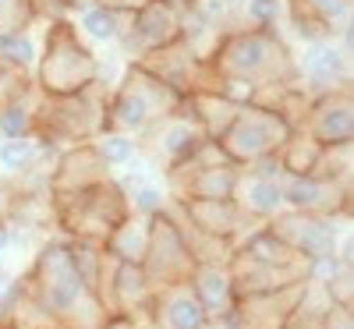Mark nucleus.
<instances>
[{
  "label": "nucleus",
  "mask_w": 354,
  "mask_h": 329,
  "mask_svg": "<svg viewBox=\"0 0 354 329\" xmlns=\"http://www.w3.org/2000/svg\"><path fill=\"white\" fill-rule=\"evenodd\" d=\"M25 290L36 297V305L50 315L57 329H106L110 322L103 301L78 276L68 241H50L39 252L32 280H28Z\"/></svg>",
  "instance_id": "f257e3e1"
},
{
  "label": "nucleus",
  "mask_w": 354,
  "mask_h": 329,
  "mask_svg": "<svg viewBox=\"0 0 354 329\" xmlns=\"http://www.w3.org/2000/svg\"><path fill=\"white\" fill-rule=\"evenodd\" d=\"M209 68L216 75H238L262 85H294V57L277 28H230L220 36Z\"/></svg>",
  "instance_id": "f03ea898"
},
{
  "label": "nucleus",
  "mask_w": 354,
  "mask_h": 329,
  "mask_svg": "<svg viewBox=\"0 0 354 329\" xmlns=\"http://www.w3.org/2000/svg\"><path fill=\"white\" fill-rule=\"evenodd\" d=\"M185 96H177L170 85H163L153 71L128 61L117 88L106 96V131H124V135H145L149 124L170 117L181 106Z\"/></svg>",
  "instance_id": "7ed1b4c3"
},
{
  "label": "nucleus",
  "mask_w": 354,
  "mask_h": 329,
  "mask_svg": "<svg viewBox=\"0 0 354 329\" xmlns=\"http://www.w3.org/2000/svg\"><path fill=\"white\" fill-rule=\"evenodd\" d=\"M100 78V57H93L71 21H53L36 57V88L43 96H75Z\"/></svg>",
  "instance_id": "20e7f679"
},
{
  "label": "nucleus",
  "mask_w": 354,
  "mask_h": 329,
  "mask_svg": "<svg viewBox=\"0 0 354 329\" xmlns=\"http://www.w3.org/2000/svg\"><path fill=\"white\" fill-rule=\"evenodd\" d=\"M294 135V124L287 121L283 113H277L273 106H262V103H252V106H238L234 121L227 124V131L216 138L220 153L238 163V167H248L255 160H266V156H277L280 149L287 145V138Z\"/></svg>",
  "instance_id": "39448f33"
},
{
  "label": "nucleus",
  "mask_w": 354,
  "mask_h": 329,
  "mask_svg": "<svg viewBox=\"0 0 354 329\" xmlns=\"http://www.w3.org/2000/svg\"><path fill=\"white\" fill-rule=\"evenodd\" d=\"M61 205V223L68 230V237H88V241H100L121 223L131 209H128V195L117 188V181H100L93 188L82 191H64L57 195Z\"/></svg>",
  "instance_id": "423d86ee"
},
{
  "label": "nucleus",
  "mask_w": 354,
  "mask_h": 329,
  "mask_svg": "<svg viewBox=\"0 0 354 329\" xmlns=\"http://www.w3.org/2000/svg\"><path fill=\"white\" fill-rule=\"evenodd\" d=\"M181 39V0H149L145 8L121 15V43L128 61H142Z\"/></svg>",
  "instance_id": "0eeeda50"
},
{
  "label": "nucleus",
  "mask_w": 354,
  "mask_h": 329,
  "mask_svg": "<svg viewBox=\"0 0 354 329\" xmlns=\"http://www.w3.org/2000/svg\"><path fill=\"white\" fill-rule=\"evenodd\" d=\"M142 269H145V276H149L153 290L167 287V283H185L195 269V258L185 248L181 230H177V223L170 220L167 209L149 216V248H145Z\"/></svg>",
  "instance_id": "6e6552de"
},
{
  "label": "nucleus",
  "mask_w": 354,
  "mask_h": 329,
  "mask_svg": "<svg viewBox=\"0 0 354 329\" xmlns=\"http://www.w3.org/2000/svg\"><path fill=\"white\" fill-rule=\"evenodd\" d=\"M145 135H149V142H145V145H149V156H156V163L167 173L174 167H181L188 156H195L205 142H213L209 135L202 131V124L188 113L185 100H181V106H177L170 117L149 124V131H145Z\"/></svg>",
  "instance_id": "1a4fd4ad"
},
{
  "label": "nucleus",
  "mask_w": 354,
  "mask_h": 329,
  "mask_svg": "<svg viewBox=\"0 0 354 329\" xmlns=\"http://www.w3.org/2000/svg\"><path fill=\"white\" fill-rule=\"evenodd\" d=\"M294 71H298V85L308 96L337 93L351 82V53L337 39H312L294 61Z\"/></svg>",
  "instance_id": "9d476101"
},
{
  "label": "nucleus",
  "mask_w": 354,
  "mask_h": 329,
  "mask_svg": "<svg viewBox=\"0 0 354 329\" xmlns=\"http://www.w3.org/2000/svg\"><path fill=\"white\" fill-rule=\"evenodd\" d=\"M298 131H305L308 138H315L319 145H351L354 138V100L347 88L337 93H322L312 96V103L305 106Z\"/></svg>",
  "instance_id": "9b49d317"
},
{
  "label": "nucleus",
  "mask_w": 354,
  "mask_h": 329,
  "mask_svg": "<svg viewBox=\"0 0 354 329\" xmlns=\"http://www.w3.org/2000/svg\"><path fill=\"white\" fill-rule=\"evenodd\" d=\"M280 191H283V209L294 213H315V216H337L347 213V198H351V181H333V177H280Z\"/></svg>",
  "instance_id": "f8f14e48"
},
{
  "label": "nucleus",
  "mask_w": 354,
  "mask_h": 329,
  "mask_svg": "<svg viewBox=\"0 0 354 329\" xmlns=\"http://www.w3.org/2000/svg\"><path fill=\"white\" fill-rule=\"evenodd\" d=\"M270 227L290 245V252H298L305 262H315L322 255H337V241L340 230L333 223V216H315V213H280L277 220H270Z\"/></svg>",
  "instance_id": "ddd939ff"
},
{
  "label": "nucleus",
  "mask_w": 354,
  "mask_h": 329,
  "mask_svg": "<svg viewBox=\"0 0 354 329\" xmlns=\"http://www.w3.org/2000/svg\"><path fill=\"white\" fill-rule=\"evenodd\" d=\"M145 322H149V329H205L209 315L202 312L195 290L185 280V283H167L153 290Z\"/></svg>",
  "instance_id": "4468645a"
},
{
  "label": "nucleus",
  "mask_w": 354,
  "mask_h": 329,
  "mask_svg": "<svg viewBox=\"0 0 354 329\" xmlns=\"http://www.w3.org/2000/svg\"><path fill=\"white\" fill-rule=\"evenodd\" d=\"M188 287L195 290L202 312L209 315V322H220L234 312V301H238V294H234V280H230V265L227 262H202L192 269L188 276Z\"/></svg>",
  "instance_id": "2eb2a0df"
},
{
  "label": "nucleus",
  "mask_w": 354,
  "mask_h": 329,
  "mask_svg": "<svg viewBox=\"0 0 354 329\" xmlns=\"http://www.w3.org/2000/svg\"><path fill=\"white\" fill-rule=\"evenodd\" d=\"M177 202H181V216L192 227L220 237V241L238 237V230L248 223V216L234 205V198H177Z\"/></svg>",
  "instance_id": "dca6fc26"
},
{
  "label": "nucleus",
  "mask_w": 354,
  "mask_h": 329,
  "mask_svg": "<svg viewBox=\"0 0 354 329\" xmlns=\"http://www.w3.org/2000/svg\"><path fill=\"white\" fill-rule=\"evenodd\" d=\"M110 177V167L96 156L93 145H71L68 153L57 160V170L50 177L53 185V195H64V191H82V188H93L100 181Z\"/></svg>",
  "instance_id": "f3484780"
},
{
  "label": "nucleus",
  "mask_w": 354,
  "mask_h": 329,
  "mask_svg": "<svg viewBox=\"0 0 354 329\" xmlns=\"http://www.w3.org/2000/svg\"><path fill=\"white\" fill-rule=\"evenodd\" d=\"M234 205L241 209L248 220H277L283 213V191L280 181H270V177H255L241 167L238 185H234Z\"/></svg>",
  "instance_id": "a211bd4d"
},
{
  "label": "nucleus",
  "mask_w": 354,
  "mask_h": 329,
  "mask_svg": "<svg viewBox=\"0 0 354 329\" xmlns=\"http://www.w3.org/2000/svg\"><path fill=\"white\" fill-rule=\"evenodd\" d=\"M145 248H149V216L128 213L106 237H103V252L110 262H131L142 265Z\"/></svg>",
  "instance_id": "6ab92c4d"
},
{
  "label": "nucleus",
  "mask_w": 354,
  "mask_h": 329,
  "mask_svg": "<svg viewBox=\"0 0 354 329\" xmlns=\"http://www.w3.org/2000/svg\"><path fill=\"white\" fill-rule=\"evenodd\" d=\"M43 93L36 85H21L18 93L0 106V138H25L36 135V113H39Z\"/></svg>",
  "instance_id": "aec40b11"
},
{
  "label": "nucleus",
  "mask_w": 354,
  "mask_h": 329,
  "mask_svg": "<svg viewBox=\"0 0 354 329\" xmlns=\"http://www.w3.org/2000/svg\"><path fill=\"white\" fill-rule=\"evenodd\" d=\"M78 32L96 43V46H106V43H117V32H121V11L106 8L103 0H93V4L78 8Z\"/></svg>",
  "instance_id": "412c9836"
},
{
  "label": "nucleus",
  "mask_w": 354,
  "mask_h": 329,
  "mask_svg": "<svg viewBox=\"0 0 354 329\" xmlns=\"http://www.w3.org/2000/svg\"><path fill=\"white\" fill-rule=\"evenodd\" d=\"M53 142H46L43 135H25V138H4L0 142V167H4L11 177L28 173L43 153H50Z\"/></svg>",
  "instance_id": "4be33fe9"
},
{
  "label": "nucleus",
  "mask_w": 354,
  "mask_h": 329,
  "mask_svg": "<svg viewBox=\"0 0 354 329\" xmlns=\"http://www.w3.org/2000/svg\"><path fill=\"white\" fill-rule=\"evenodd\" d=\"M36 39L28 36V28H8L0 32V64L4 68H15V71H28L36 68Z\"/></svg>",
  "instance_id": "5701e85b"
},
{
  "label": "nucleus",
  "mask_w": 354,
  "mask_h": 329,
  "mask_svg": "<svg viewBox=\"0 0 354 329\" xmlns=\"http://www.w3.org/2000/svg\"><path fill=\"white\" fill-rule=\"evenodd\" d=\"M88 145L96 149V156H100L106 167H128V163H135V156H138V142H135L131 135H124V131H103V135H96Z\"/></svg>",
  "instance_id": "b1692460"
},
{
  "label": "nucleus",
  "mask_w": 354,
  "mask_h": 329,
  "mask_svg": "<svg viewBox=\"0 0 354 329\" xmlns=\"http://www.w3.org/2000/svg\"><path fill=\"white\" fill-rule=\"evenodd\" d=\"M39 18L36 0H0V32L8 28H28Z\"/></svg>",
  "instance_id": "393cba45"
},
{
  "label": "nucleus",
  "mask_w": 354,
  "mask_h": 329,
  "mask_svg": "<svg viewBox=\"0 0 354 329\" xmlns=\"http://www.w3.org/2000/svg\"><path fill=\"white\" fill-rule=\"evenodd\" d=\"M245 28H277L283 15V0H245Z\"/></svg>",
  "instance_id": "a878e982"
},
{
  "label": "nucleus",
  "mask_w": 354,
  "mask_h": 329,
  "mask_svg": "<svg viewBox=\"0 0 354 329\" xmlns=\"http://www.w3.org/2000/svg\"><path fill=\"white\" fill-rule=\"evenodd\" d=\"M128 209L131 213H138V216H156V213H163L167 209V202H163V191L160 188H153V181L149 185H138V188H131L128 191Z\"/></svg>",
  "instance_id": "bb28decb"
},
{
  "label": "nucleus",
  "mask_w": 354,
  "mask_h": 329,
  "mask_svg": "<svg viewBox=\"0 0 354 329\" xmlns=\"http://www.w3.org/2000/svg\"><path fill=\"white\" fill-rule=\"evenodd\" d=\"M319 329H354V319H351V308L347 305H330L326 315H322Z\"/></svg>",
  "instance_id": "cd10ccee"
},
{
  "label": "nucleus",
  "mask_w": 354,
  "mask_h": 329,
  "mask_svg": "<svg viewBox=\"0 0 354 329\" xmlns=\"http://www.w3.org/2000/svg\"><path fill=\"white\" fill-rule=\"evenodd\" d=\"M106 8H113V11H121V15H128V11H138V8H145L149 0H103Z\"/></svg>",
  "instance_id": "c85d7f7f"
},
{
  "label": "nucleus",
  "mask_w": 354,
  "mask_h": 329,
  "mask_svg": "<svg viewBox=\"0 0 354 329\" xmlns=\"http://www.w3.org/2000/svg\"><path fill=\"white\" fill-rule=\"evenodd\" d=\"M4 248H11V223L0 216V252H4Z\"/></svg>",
  "instance_id": "c756f323"
},
{
  "label": "nucleus",
  "mask_w": 354,
  "mask_h": 329,
  "mask_svg": "<svg viewBox=\"0 0 354 329\" xmlns=\"http://www.w3.org/2000/svg\"><path fill=\"white\" fill-rule=\"evenodd\" d=\"M8 287H11V280H8V273H0V294H4Z\"/></svg>",
  "instance_id": "7c9ffc66"
}]
</instances>
